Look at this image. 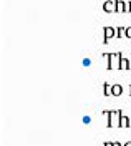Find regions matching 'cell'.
Listing matches in <instances>:
<instances>
[{"label":"cell","instance_id":"6","mask_svg":"<svg viewBox=\"0 0 131 146\" xmlns=\"http://www.w3.org/2000/svg\"><path fill=\"white\" fill-rule=\"evenodd\" d=\"M130 126H131V118L121 115V118H120V128H130Z\"/></svg>","mask_w":131,"mask_h":146},{"label":"cell","instance_id":"8","mask_svg":"<svg viewBox=\"0 0 131 146\" xmlns=\"http://www.w3.org/2000/svg\"><path fill=\"white\" fill-rule=\"evenodd\" d=\"M111 93L114 95V96H120V95L123 93V86L121 85H113L111 86Z\"/></svg>","mask_w":131,"mask_h":146},{"label":"cell","instance_id":"17","mask_svg":"<svg viewBox=\"0 0 131 146\" xmlns=\"http://www.w3.org/2000/svg\"><path fill=\"white\" fill-rule=\"evenodd\" d=\"M123 146H131V141H126V143H124Z\"/></svg>","mask_w":131,"mask_h":146},{"label":"cell","instance_id":"11","mask_svg":"<svg viewBox=\"0 0 131 146\" xmlns=\"http://www.w3.org/2000/svg\"><path fill=\"white\" fill-rule=\"evenodd\" d=\"M124 36L131 38V27H126V28H124Z\"/></svg>","mask_w":131,"mask_h":146},{"label":"cell","instance_id":"16","mask_svg":"<svg viewBox=\"0 0 131 146\" xmlns=\"http://www.w3.org/2000/svg\"><path fill=\"white\" fill-rule=\"evenodd\" d=\"M128 12H131V2H128Z\"/></svg>","mask_w":131,"mask_h":146},{"label":"cell","instance_id":"14","mask_svg":"<svg viewBox=\"0 0 131 146\" xmlns=\"http://www.w3.org/2000/svg\"><path fill=\"white\" fill-rule=\"evenodd\" d=\"M103 146H113V141H106V143H105Z\"/></svg>","mask_w":131,"mask_h":146},{"label":"cell","instance_id":"9","mask_svg":"<svg viewBox=\"0 0 131 146\" xmlns=\"http://www.w3.org/2000/svg\"><path fill=\"white\" fill-rule=\"evenodd\" d=\"M103 95H105V96H110V95H113V93H111V85L103 83Z\"/></svg>","mask_w":131,"mask_h":146},{"label":"cell","instance_id":"4","mask_svg":"<svg viewBox=\"0 0 131 146\" xmlns=\"http://www.w3.org/2000/svg\"><path fill=\"white\" fill-rule=\"evenodd\" d=\"M103 10L105 12H116V0H108V2H105L103 3Z\"/></svg>","mask_w":131,"mask_h":146},{"label":"cell","instance_id":"1","mask_svg":"<svg viewBox=\"0 0 131 146\" xmlns=\"http://www.w3.org/2000/svg\"><path fill=\"white\" fill-rule=\"evenodd\" d=\"M103 115L108 116V123H106V126L108 128H113V126H120V118H121L123 111L121 110H105Z\"/></svg>","mask_w":131,"mask_h":146},{"label":"cell","instance_id":"10","mask_svg":"<svg viewBox=\"0 0 131 146\" xmlns=\"http://www.w3.org/2000/svg\"><path fill=\"white\" fill-rule=\"evenodd\" d=\"M123 35H124V27H116V36L121 38Z\"/></svg>","mask_w":131,"mask_h":146},{"label":"cell","instance_id":"3","mask_svg":"<svg viewBox=\"0 0 131 146\" xmlns=\"http://www.w3.org/2000/svg\"><path fill=\"white\" fill-rule=\"evenodd\" d=\"M116 35V28H113V27H105V38H103V42L106 43L111 36Z\"/></svg>","mask_w":131,"mask_h":146},{"label":"cell","instance_id":"13","mask_svg":"<svg viewBox=\"0 0 131 146\" xmlns=\"http://www.w3.org/2000/svg\"><path fill=\"white\" fill-rule=\"evenodd\" d=\"M83 123L85 125H90V123H91V118H90V116H83Z\"/></svg>","mask_w":131,"mask_h":146},{"label":"cell","instance_id":"7","mask_svg":"<svg viewBox=\"0 0 131 146\" xmlns=\"http://www.w3.org/2000/svg\"><path fill=\"white\" fill-rule=\"evenodd\" d=\"M128 5L123 2V0H116V12H126Z\"/></svg>","mask_w":131,"mask_h":146},{"label":"cell","instance_id":"18","mask_svg":"<svg viewBox=\"0 0 131 146\" xmlns=\"http://www.w3.org/2000/svg\"><path fill=\"white\" fill-rule=\"evenodd\" d=\"M130 95H131V86H130Z\"/></svg>","mask_w":131,"mask_h":146},{"label":"cell","instance_id":"15","mask_svg":"<svg viewBox=\"0 0 131 146\" xmlns=\"http://www.w3.org/2000/svg\"><path fill=\"white\" fill-rule=\"evenodd\" d=\"M113 146H123L121 143H118V141H113Z\"/></svg>","mask_w":131,"mask_h":146},{"label":"cell","instance_id":"2","mask_svg":"<svg viewBox=\"0 0 131 146\" xmlns=\"http://www.w3.org/2000/svg\"><path fill=\"white\" fill-rule=\"evenodd\" d=\"M121 53H108V70H113L114 66L120 68V60H121Z\"/></svg>","mask_w":131,"mask_h":146},{"label":"cell","instance_id":"12","mask_svg":"<svg viewBox=\"0 0 131 146\" xmlns=\"http://www.w3.org/2000/svg\"><path fill=\"white\" fill-rule=\"evenodd\" d=\"M90 65H91V60H90V58H85L83 60V66H90Z\"/></svg>","mask_w":131,"mask_h":146},{"label":"cell","instance_id":"5","mask_svg":"<svg viewBox=\"0 0 131 146\" xmlns=\"http://www.w3.org/2000/svg\"><path fill=\"white\" fill-rule=\"evenodd\" d=\"M120 70H131V62L128 58L121 56V60H120Z\"/></svg>","mask_w":131,"mask_h":146}]
</instances>
